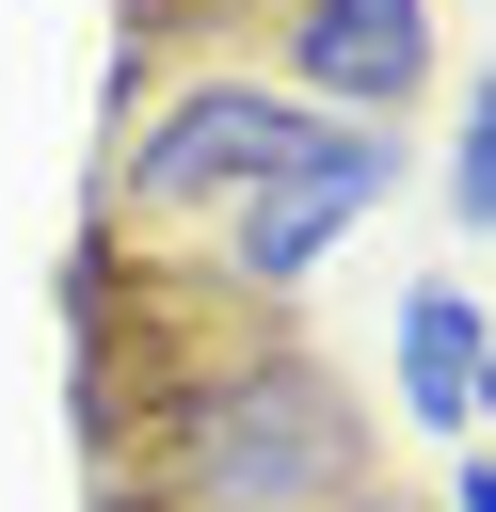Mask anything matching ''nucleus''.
Wrapping results in <instances>:
<instances>
[{
  "mask_svg": "<svg viewBox=\"0 0 496 512\" xmlns=\"http://www.w3.org/2000/svg\"><path fill=\"white\" fill-rule=\"evenodd\" d=\"M304 128H320V112H288L256 64H192V80H160V96H144V128L112 144V176H96V192H112L128 224H224V208L304 144Z\"/></svg>",
  "mask_w": 496,
  "mask_h": 512,
  "instance_id": "obj_2",
  "label": "nucleus"
},
{
  "mask_svg": "<svg viewBox=\"0 0 496 512\" xmlns=\"http://www.w3.org/2000/svg\"><path fill=\"white\" fill-rule=\"evenodd\" d=\"M368 400L304 336H208L144 400V480L128 512H336L368 496Z\"/></svg>",
  "mask_w": 496,
  "mask_h": 512,
  "instance_id": "obj_1",
  "label": "nucleus"
},
{
  "mask_svg": "<svg viewBox=\"0 0 496 512\" xmlns=\"http://www.w3.org/2000/svg\"><path fill=\"white\" fill-rule=\"evenodd\" d=\"M480 352H496V304H480L464 272H416V288H400V336H384V400H400L416 432L464 448V416H480Z\"/></svg>",
  "mask_w": 496,
  "mask_h": 512,
  "instance_id": "obj_5",
  "label": "nucleus"
},
{
  "mask_svg": "<svg viewBox=\"0 0 496 512\" xmlns=\"http://www.w3.org/2000/svg\"><path fill=\"white\" fill-rule=\"evenodd\" d=\"M448 224L496 240V64L464 80V128H448Z\"/></svg>",
  "mask_w": 496,
  "mask_h": 512,
  "instance_id": "obj_6",
  "label": "nucleus"
},
{
  "mask_svg": "<svg viewBox=\"0 0 496 512\" xmlns=\"http://www.w3.org/2000/svg\"><path fill=\"white\" fill-rule=\"evenodd\" d=\"M288 112H352V128H400L432 80H448V16L432 0H272V64H256Z\"/></svg>",
  "mask_w": 496,
  "mask_h": 512,
  "instance_id": "obj_4",
  "label": "nucleus"
},
{
  "mask_svg": "<svg viewBox=\"0 0 496 512\" xmlns=\"http://www.w3.org/2000/svg\"><path fill=\"white\" fill-rule=\"evenodd\" d=\"M384 192H400V128L320 112V128H304V144H288V160H272L240 208H224V256H208V272H224L240 304H288V288H304V272H320V256H336V240H352Z\"/></svg>",
  "mask_w": 496,
  "mask_h": 512,
  "instance_id": "obj_3",
  "label": "nucleus"
},
{
  "mask_svg": "<svg viewBox=\"0 0 496 512\" xmlns=\"http://www.w3.org/2000/svg\"><path fill=\"white\" fill-rule=\"evenodd\" d=\"M336 512H416V496H384V480H368V496H336Z\"/></svg>",
  "mask_w": 496,
  "mask_h": 512,
  "instance_id": "obj_9",
  "label": "nucleus"
},
{
  "mask_svg": "<svg viewBox=\"0 0 496 512\" xmlns=\"http://www.w3.org/2000/svg\"><path fill=\"white\" fill-rule=\"evenodd\" d=\"M464 448H496V352H480V416H464Z\"/></svg>",
  "mask_w": 496,
  "mask_h": 512,
  "instance_id": "obj_8",
  "label": "nucleus"
},
{
  "mask_svg": "<svg viewBox=\"0 0 496 512\" xmlns=\"http://www.w3.org/2000/svg\"><path fill=\"white\" fill-rule=\"evenodd\" d=\"M448 512H496V448H464V464H448Z\"/></svg>",
  "mask_w": 496,
  "mask_h": 512,
  "instance_id": "obj_7",
  "label": "nucleus"
}]
</instances>
